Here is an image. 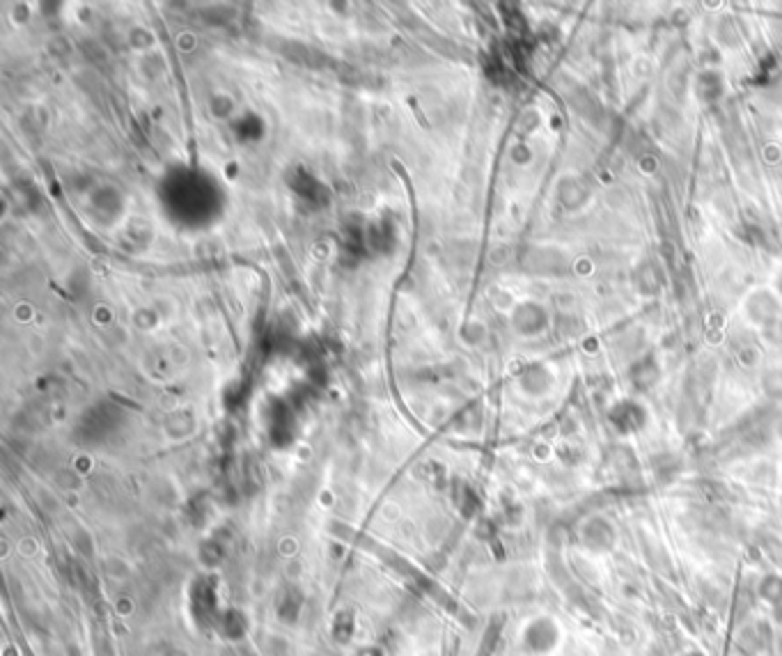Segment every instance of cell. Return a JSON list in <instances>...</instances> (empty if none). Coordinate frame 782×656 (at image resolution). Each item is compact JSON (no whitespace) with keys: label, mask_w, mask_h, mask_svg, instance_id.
Returning <instances> with one entry per match:
<instances>
[{"label":"cell","mask_w":782,"mask_h":656,"mask_svg":"<svg viewBox=\"0 0 782 656\" xmlns=\"http://www.w3.org/2000/svg\"><path fill=\"white\" fill-rule=\"evenodd\" d=\"M564 641V629L553 615H534L521 629V650L525 656H550Z\"/></svg>","instance_id":"cell-1"},{"label":"cell","mask_w":782,"mask_h":656,"mask_svg":"<svg viewBox=\"0 0 782 656\" xmlns=\"http://www.w3.org/2000/svg\"><path fill=\"white\" fill-rule=\"evenodd\" d=\"M757 594L771 608H782V574L778 571L764 574L757 583Z\"/></svg>","instance_id":"cell-2"},{"label":"cell","mask_w":782,"mask_h":656,"mask_svg":"<svg viewBox=\"0 0 782 656\" xmlns=\"http://www.w3.org/2000/svg\"><path fill=\"white\" fill-rule=\"evenodd\" d=\"M681 656H706V654H702V652H697V650H690V652H684Z\"/></svg>","instance_id":"cell-3"}]
</instances>
